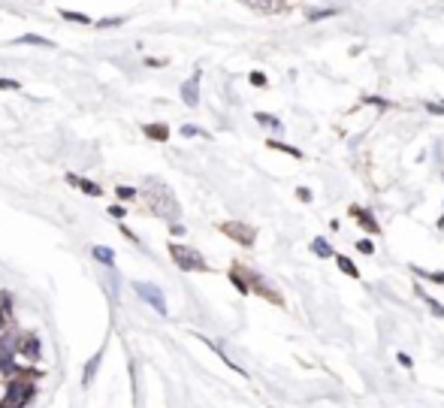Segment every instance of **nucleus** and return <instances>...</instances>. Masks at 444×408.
I'll return each mask as SVG.
<instances>
[{
  "label": "nucleus",
  "mask_w": 444,
  "mask_h": 408,
  "mask_svg": "<svg viewBox=\"0 0 444 408\" xmlns=\"http://www.w3.org/2000/svg\"><path fill=\"white\" fill-rule=\"evenodd\" d=\"M254 118H257V121H260L263 127H272V130H281V121H278L275 115H269V112H257Z\"/></svg>",
  "instance_id": "23"
},
{
  "label": "nucleus",
  "mask_w": 444,
  "mask_h": 408,
  "mask_svg": "<svg viewBox=\"0 0 444 408\" xmlns=\"http://www.w3.org/2000/svg\"><path fill=\"white\" fill-rule=\"evenodd\" d=\"M121 233H124V236H127L130 242H136V245H139V236H136V233H133L130 227H124V224H121Z\"/></svg>",
  "instance_id": "36"
},
{
  "label": "nucleus",
  "mask_w": 444,
  "mask_h": 408,
  "mask_svg": "<svg viewBox=\"0 0 444 408\" xmlns=\"http://www.w3.org/2000/svg\"><path fill=\"white\" fill-rule=\"evenodd\" d=\"M91 254H94V260L103 263L106 269H115V251H112V248H106V245H94Z\"/></svg>",
  "instance_id": "14"
},
{
  "label": "nucleus",
  "mask_w": 444,
  "mask_h": 408,
  "mask_svg": "<svg viewBox=\"0 0 444 408\" xmlns=\"http://www.w3.org/2000/svg\"><path fill=\"white\" fill-rule=\"evenodd\" d=\"M142 133H145L148 139H154V142H166V139H169V127L160 124V121H157V124H145Z\"/></svg>",
  "instance_id": "15"
},
{
  "label": "nucleus",
  "mask_w": 444,
  "mask_h": 408,
  "mask_svg": "<svg viewBox=\"0 0 444 408\" xmlns=\"http://www.w3.org/2000/svg\"><path fill=\"white\" fill-rule=\"evenodd\" d=\"M248 6H254L257 12H278L284 9V0H245Z\"/></svg>",
  "instance_id": "17"
},
{
  "label": "nucleus",
  "mask_w": 444,
  "mask_h": 408,
  "mask_svg": "<svg viewBox=\"0 0 444 408\" xmlns=\"http://www.w3.org/2000/svg\"><path fill=\"white\" fill-rule=\"evenodd\" d=\"M100 363H103V348L85 363V372H82V387H91L94 384V375H97V369H100Z\"/></svg>",
  "instance_id": "12"
},
{
  "label": "nucleus",
  "mask_w": 444,
  "mask_h": 408,
  "mask_svg": "<svg viewBox=\"0 0 444 408\" xmlns=\"http://www.w3.org/2000/svg\"><path fill=\"white\" fill-rule=\"evenodd\" d=\"M396 363H399L402 369H411V366H414V363H411V357H408V354H402V351L396 354Z\"/></svg>",
  "instance_id": "31"
},
{
  "label": "nucleus",
  "mask_w": 444,
  "mask_h": 408,
  "mask_svg": "<svg viewBox=\"0 0 444 408\" xmlns=\"http://www.w3.org/2000/svg\"><path fill=\"white\" fill-rule=\"evenodd\" d=\"M351 218H354L363 230H369V233H381V224L372 218L369 209H363V206H351Z\"/></svg>",
  "instance_id": "11"
},
{
  "label": "nucleus",
  "mask_w": 444,
  "mask_h": 408,
  "mask_svg": "<svg viewBox=\"0 0 444 408\" xmlns=\"http://www.w3.org/2000/svg\"><path fill=\"white\" fill-rule=\"evenodd\" d=\"M417 290H420V287H417ZM420 297H423V303H426V306H429V309H432V312H435L438 318H444V306L438 303V300H432V297H429L426 290H420Z\"/></svg>",
  "instance_id": "24"
},
{
  "label": "nucleus",
  "mask_w": 444,
  "mask_h": 408,
  "mask_svg": "<svg viewBox=\"0 0 444 408\" xmlns=\"http://www.w3.org/2000/svg\"><path fill=\"white\" fill-rule=\"evenodd\" d=\"M115 194H118V200H121V203L136 197V191H133V188H127V185H118V188H115Z\"/></svg>",
  "instance_id": "27"
},
{
  "label": "nucleus",
  "mask_w": 444,
  "mask_h": 408,
  "mask_svg": "<svg viewBox=\"0 0 444 408\" xmlns=\"http://www.w3.org/2000/svg\"><path fill=\"white\" fill-rule=\"evenodd\" d=\"M33 393H36L33 378H15V381L6 384L3 399H0V408H27V402L33 399Z\"/></svg>",
  "instance_id": "3"
},
{
  "label": "nucleus",
  "mask_w": 444,
  "mask_h": 408,
  "mask_svg": "<svg viewBox=\"0 0 444 408\" xmlns=\"http://www.w3.org/2000/svg\"><path fill=\"white\" fill-rule=\"evenodd\" d=\"M18 354L27 360V366H30V363H39V357H42L39 339H33V336H18V351H15V357H18Z\"/></svg>",
  "instance_id": "7"
},
{
  "label": "nucleus",
  "mask_w": 444,
  "mask_h": 408,
  "mask_svg": "<svg viewBox=\"0 0 444 408\" xmlns=\"http://www.w3.org/2000/svg\"><path fill=\"white\" fill-rule=\"evenodd\" d=\"M60 18L64 21H76V24H91V18L85 12H76V9H60Z\"/></svg>",
  "instance_id": "20"
},
{
  "label": "nucleus",
  "mask_w": 444,
  "mask_h": 408,
  "mask_svg": "<svg viewBox=\"0 0 444 408\" xmlns=\"http://www.w3.org/2000/svg\"><path fill=\"white\" fill-rule=\"evenodd\" d=\"M21 85L15 82V79H0V91H18Z\"/></svg>",
  "instance_id": "30"
},
{
  "label": "nucleus",
  "mask_w": 444,
  "mask_h": 408,
  "mask_svg": "<svg viewBox=\"0 0 444 408\" xmlns=\"http://www.w3.org/2000/svg\"><path fill=\"white\" fill-rule=\"evenodd\" d=\"M15 45H39V48H54V42H51V39H45V36H39V33H24V36H18V39H15Z\"/></svg>",
  "instance_id": "16"
},
{
  "label": "nucleus",
  "mask_w": 444,
  "mask_h": 408,
  "mask_svg": "<svg viewBox=\"0 0 444 408\" xmlns=\"http://www.w3.org/2000/svg\"><path fill=\"white\" fill-rule=\"evenodd\" d=\"M118 24H124V18H121V15H115V18H100V21H97V27H103V30L118 27Z\"/></svg>",
  "instance_id": "26"
},
{
  "label": "nucleus",
  "mask_w": 444,
  "mask_h": 408,
  "mask_svg": "<svg viewBox=\"0 0 444 408\" xmlns=\"http://www.w3.org/2000/svg\"><path fill=\"white\" fill-rule=\"evenodd\" d=\"M330 15H336V9H314V12H308V21H318V18H330Z\"/></svg>",
  "instance_id": "28"
},
{
  "label": "nucleus",
  "mask_w": 444,
  "mask_h": 408,
  "mask_svg": "<svg viewBox=\"0 0 444 408\" xmlns=\"http://www.w3.org/2000/svg\"><path fill=\"white\" fill-rule=\"evenodd\" d=\"M0 330H15L12 327V300H9V294H0Z\"/></svg>",
  "instance_id": "13"
},
{
  "label": "nucleus",
  "mask_w": 444,
  "mask_h": 408,
  "mask_svg": "<svg viewBox=\"0 0 444 408\" xmlns=\"http://www.w3.org/2000/svg\"><path fill=\"white\" fill-rule=\"evenodd\" d=\"M200 79H203V76L194 73V76L181 85V100H184V106H191V109L200 103Z\"/></svg>",
  "instance_id": "10"
},
{
  "label": "nucleus",
  "mask_w": 444,
  "mask_h": 408,
  "mask_svg": "<svg viewBox=\"0 0 444 408\" xmlns=\"http://www.w3.org/2000/svg\"><path fill=\"white\" fill-rule=\"evenodd\" d=\"M181 136H187V139H191V136H203V139H209V133H206L203 127H194V124H184V127H181Z\"/></svg>",
  "instance_id": "25"
},
{
  "label": "nucleus",
  "mask_w": 444,
  "mask_h": 408,
  "mask_svg": "<svg viewBox=\"0 0 444 408\" xmlns=\"http://www.w3.org/2000/svg\"><path fill=\"white\" fill-rule=\"evenodd\" d=\"M251 85L263 88V85H266V76H263V73H251Z\"/></svg>",
  "instance_id": "32"
},
{
  "label": "nucleus",
  "mask_w": 444,
  "mask_h": 408,
  "mask_svg": "<svg viewBox=\"0 0 444 408\" xmlns=\"http://www.w3.org/2000/svg\"><path fill=\"white\" fill-rule=\"evenodd\" d=\"M142 197H145L148 212H151V215H157L160 221L175 224V221L181 218V206H178V200H175V194L169 191V185H166V182H160V179H154V176H151V179H145Z\"/></svg>",
  "instance_id": "1"
},
{
  "label": "nucleus",
  "mask_w": 444,
  "mask_h": 408,
  "mask_svg": "<svg viewBox=\"0 0 444 408\" xmlns=\"http://www.w3.org/2000/svg\"><path fill=\"white\" fill-rule=\"evenodd\" d=\"M67 185H73V188H79L85 197H103V188L97 185V182H91V179H85V176H76V172H67Z\"/></svg>",
  "instance_id": "9"
},
{
  "label": "nucleus",
  "mask_w": 444,
  "mask_h": 408,
  "mask_svg": "<svg viewBox=\"0 0 444 408\" xmlns=\"http://www.w3.org/2000/svg\"><path fill=\"white\" fill-rule=\"evenodd\" d=\"M169 257H172V263H175L181 272H209V269H212V266L206 263V257H203L197 248L184 245V242H169Z\"/></svg>",
  "instance_id": "2"
},
{
  "label": "nucleus",
  "mask_w": 444,
  "mask_h": 408,
  "mask_svg": "<svg viewBox=\"0 0 444 408\" xmlns=\"http://www.w3.org/2000/svg\"><path fill=\"white\" fill-rule=\"evenodd\" d=\"M336 263H339V269H342L345 275H351V278H360V269L354 266V260H351V257H345V254H336Z\"/></svg>",
  "instance_id": "19"
},
{
  "label": "nucleus",
  "mask_w": 444,
  "mask_h": 408,
  "mask_svg": "<svg viewBox=\"0 0 444 408\" xmlns=\"http://www.w3.org/2000/svg\"><path fill=\"white\" fill-rule=\"evenodd\" d=\"M311 251H314L318 257H324V260H330V257H336V254H333V245H330L327 239H321V236H318V239L311 242Z\"/></svg>",
  "instance_id": "18"
},
{
  "label": "nucleus",
  "mask_w": 444,
  "mask_h": 408,
  "mask_svg": "<svg viewBox=\"0 0 444 408\" xmlns=\"http://www.w3.org/2000/svg\"><path fill=\"white\" fill-rule=\"evenodd\" d=\"M106 294H109V300L112 303H118V275H115V269H109V275H106Z\"/></svg>",
  "instance_id": "22"
},
{
  "label": "nucleus",
  "mask_w": 444,
  "mask_h": 408,
  "mask_svg": "<svg viewBox=\"0 0 444 408\" xmlns=\"http://www.w3.org/2000/svg\"><path fill=\"white\" fill-rule=\"evenodd\" d=\"M236 269L242 272V278H245V284H248V294H260L263 300H269L272 306H284V300H281V294H275V287L260 275V272H254V269H248L245 263H239L236 260Z\"/></svg>",
  "instance_id": "4"
},
{
  "label": "nucleus",
  "mask_w": 444,
  "mask_h": 408,
  "mask_svg": "<svg viewBox=\"0 0 444 408\" xmlns=\"http://www.w3.org/2000/svg\"><path fill=\"white\" fill-rule=\"evenodd\" d=\"M296 197H299L302 203H308V200H311V191H308V188H296Z\"/></svg>",
  "instance_id": "35"
},
{
  "label": "nucleus",
  "mask_w": 444,
  "mask_h": 408,
  "mask_svg": "<svg viewBox=\"0 0 444 408\" xmlns=\"http://www.w3.org/2000/svg\"><path fill=\"white\" fill-rule=\"evenodd\" d=\"M266 145H269V148H275V151H284V154H290V157H302V151H299V148H293V145H287V142H278V139H269Z\"/></svg>",
  "instance_id": "21"
},
{
  "label": "nucleus",
  "mask_w": 444,
  "mask_h": 408,
  "mask_svg": "<svg viewBox=\"0 0 444 408\" xmlns=\"http://www.w3.org/2000/svg\"><path fill=\"white\" fill-rule=\"evenodd\" d=\"M169 233H172V236H184V224H181V221L169 224Z\"/></svg>",
  "instance_id": "34"
},
{
  "label": "nucleus",
  "mask_w": 444,
  "mask_h": 408,
  "mask_svg": "<svg viewBox=\"0 0 444 408\" xmlns=\"http://www.w3.org/2000/svg\"><path fill=\"white\" fill-rule=\"evenodd\" d=\"M15 378H27V363H15V357H6L0 360V381L9 384Z\"/></svg>",
  "instance_id": "8"
},
{
  "label": "nucleus",
  "mask_w": 444,
  "mask_h": 408,
  "mask_svg": "<svg viewBox=\"0 0 444 408\" xmlns=\"http://www.w3.org/2000/svg\"><path fill=\"white\" fill-rule=\"evenodd\" d=\"M218 230H221L224 236H230L233 242L245 245V248H251L254 239H257V230H254L251 224H245V221H224V224H218Z\"/></svg>",
  "instance_id": "5"
},
{
  "label": "nucleus",
  "mask_w": 444,
  "mask_h": 408,
  "mask_svg": "<svg viewBox=\"0 0 444 408\" xmlns=\"http://www.w3.org/2000/svg\"><path fill=\"white\" fill-rule=\"evenodd\" d=\"M109 215H112V218H127L124 206H109Z\"/></svg>",
  "instance_id": "33"
},
{
  "label": "nucleus",
  "mask_w": 444,
  "mask_h": 408,
  "mask_svg": "<svg viewBox=\"0 0 444 408\" xmlns=\"http://www.w3.org/2000/svg\"><path fill=\"white\" fill-rule=\"evenodd\" d=\"M133 290H136V297H139L142 303H148L160 318H166V300H163V290H160V287H154V284H148V281H133Z\"/></svg>",
  "instance_id": "6"
},
{
  "label": "nucleus",
  "mask_w": 444,
  "mask_h": 408,
  "mask_svg": "<svg viewBox=\"0 0 444 408\" xmlns=\"http://www.w3.org/2000/svg\"><path fill=\"white\" fill-rule=\"evenodd\" d=\"M357 251H363V254H375V245H372L369 239H360V242H357Z\"/></svg>",
  "instance_id": "29"
}]
</instances>
